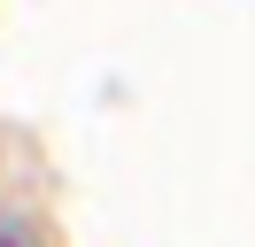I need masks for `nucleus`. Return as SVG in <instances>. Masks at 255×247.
Returning <instances> with one entry per match:
<instances>
[{
	"mask_svg": "<svg viewBox=\"0 0 255 247\" xmlns=\"http://www.w3.org/2000/svg\"><path fill=\"white\" fill-rule=\"evenodd\" d=\"M0 247H31V240H23V232H8V224H0Z\"/></svg>",
	"mask_w": 255,
	"mask_h": 247,
	"instance_id": "nucleus-1",
	"label": "nucleus"
}]
</instances>
